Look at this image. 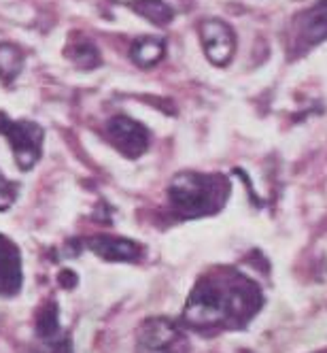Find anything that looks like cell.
I'll return each mask as SVG.
<instances>
[{"instance_id": "obj_1", "label": "cell", "mask_w": 327, "mask_h": 353, "mask_svg": "<svg viewBox=\"0 0 327 353\" xmlns=\"http://www.w3.org/2000/svg\"><path fill=\"white\" fill-rule=\"evenodd\" d=\"M264 305L262 290L238 270L204 274L191 290L183 319L196 330L240 327L255 317Z\"/></svg>"}, {"instance_id": "obj_2", "label": "cell", "mask_w": 327, "mask_h": 353, "mask_svg": "<svg viewBox=\"0 0 327 353\" xmlns=\"http://www.w3.org/2000/svg\"><path fill=\"white\" fill-rule=\"evenodd\" d=\"M230 194V183L221 174L179 172L170 181L168 198L172 209L183 217H204L217 213Z\"/></svg>"}, {"instance_id": "obj_3", "label": "cell", "mask_w": 327, "mask_h": 353, "mask_svg": "<svg viewBox=\"0 0 327 353\" xmlns=\"http://www.w3.org/2000/svg\"><path fill=\"white\" fill-rule=\"evenodd\" d=\"M0 134L9 139V145L13 149V158L15 164L21 170H30L36 166L41 160V151H43V128L34 121L28 119H11L7 113L0 111Z\"/></svg>"}, {"instance_id": "obj_4", "label": "cell", "mask_w": 327, "mask_h": 353, "mask_svg": "<svg viewBox=\"0 0 327 353\" xmlns=\"http://www.w3.org/2000/svg\"><path fill=\"white\" fill-rule=\"evenodd\" d=\"M187 349L183 330L172 319L154 317L138 327L136 353H187Z\"/></svg>"}, {"instance_id": "obj_5", "label": "cell", "mask_w": 327, "mask_h": 353, "mask_svg": "<svg viewBox=\"0 0 327 353\" xmlns=\"http://www.w3.org/2000/svg\"><path fill=\"white\" fill-rule=\"evenodd\" d=\"M105 137L121 156L130 158V160L140 158L149 149V143H151L149 130L143 123H138L136 119H132L128 115L111 117L107 121Z\"/></svg>"}, {"instance_id": "obj_6", "label": "cell", "mask_w": 327, "mask_h": 353, "mask_svg": "<svg viewBox=\"0 0 327 353\" xmlns=\"http://www.w3.org/2000/svg\"><path fill=\"white\" fill-rule=\"evenodd\" d=\"M200 39H202L207 58L213 64L225 66L232 60V56L236 52V37L225 21L204 19L200 23Z\"/></svg>"}, {"instance_id": "obj_7", "label": "cell", "mask_w": 327, "mask_h": 353, "mask_svg": "<svg viewBox=\"0 0 327 353\" xmlns=\"http://www.w3.org/2000/svg\"><path fill=\"white\" fill-rule=\"evenodd\" d=\"M23 283L19 247L5 234H0V296L19 294Z\"/></svg>"}, {"instance_id": "obj_8", "label": "cell", "mask_w": 327, "mask_h": 353, "mask_svg": "<svg viewBox=\"0 0 327 353\" xmlns=\"http://www.w3.org/2000/svg\"><path fill=\"white\" fill-rule=\"evenodd\" d=\"M85 245L98 258L109 260V262H136L143 256V247L123 236L98 234V236L87 239Z\"/></svg>"}, {"instance_id": "obj_9", "label": "cell", "mask_w": 327, "mask_h": 353, "mask_svg": "<svg viewBox=\"0 0 327 353\" xmlns=\"http://www.w3.org/2000/svg\"><path fill=\"white\" fill-rule=\"evenodd\" d=\"M297 45L302 47H315L327 41V0H319L310 9L299 13L297 17Z\"/></svg>"}, {"instance_id": "obj_10", "label": "cell", "mask_w": 327, "mask_h": 353, "mask_svg": "<svg viewBox=\"0 0 327 353\" xmlns=\"http://www.w3.org/2000/svg\"><path fill=\"white\" fill-rule=\"evenodd\" d=\"M164 54H166V43L156 37H140L130 47V58L143 68L156 66L164 58Z\"/></svg>"}, {"instance_id": "obj_11", "label": "cell", "mask_w": 327, "mask_h": 353, "mask_svg": "<svg viewBox=\"0 0 327 353\" xmlns=\"http://www.w3.org/2000/svg\"><path fill=\"white\" fill-rule=\"evenodd\" d=\"M130 9L151 23H156V26H166L174 17V9L164 0H132Z\"/></svg>"}, {"instance_id": "obj_12", "label": "cell", "mask_w": 327, "mask_h": 353, "mask_svg": "<svg viewBox=\"0 0 327 353\" xmlns=\"http://www.w3.org/2000/svg\"><path fill=\"white\" fill-rule=\"evenodd\" d=\"M23 64V54L19 52V47L5 43L0 45V77L5 79V83L15 81V77L21 70Z\"/></svg>"}, {"instance_id": "obj_13", "label": "cell", "mask_w": 327, "mask_h": 353, "mask_svg": "<svg viewBox=\"0 0 327 353\" xmlns=\"http://www.w3.org/2000/svg\"><path fill=\"white\" fill-rule=\"evenodd\" d=\"M60 330V321H58V305L52 300H47V305L41 307L36 313V332L41 339H56Z\"/></svg>"}, {"instance_id": "obj_14", "label": "cell", "mask_w": 327, "mask_h": 353, "mask_svg": "<svg viewBox=\"0 0 327 353\" xmlns=\"http://www.w3.org/2000/svg\"><path fill=\"white\" fill-rule=\"evenodd\" d=\"M66 56L77 64L79 68H96L100 64V54H98V49L83 41V43H74L70 45V49L66 52Z\"/></svg>"}, {"instance_id": "obj_15", "label": "cell", "mask_w": 327, "mask_h": 353, "mask_svg": "<svg viewBox=\"0 0 327 353\" xmlns=\"http://www.w3.org/2000/svg\"><path fill=\"white\" fill-rule=\"evenodd\" d=\"M17 192H19V188L0 172V211H7L15 203Z\"/></svg>"}, {"instance_id": "obj_16", "label": "cell", "mask_w": 327, "mask_h": 353, "mask_svg": "<svg viewBox=\"0 0 327 353\" xmlns=\"http://www.w3.org/2000/svg\"><path fill=\"white\" fill-rule=\"evenodd\" d=\"M41 353H70V345H68V341H58L56 345H52Z\"/></svg>"}, {"instance_id": "obj_17", "label": "cell", "mask_w": 327, "mask_h": 353, "mask_svg": "<svg viewBox=\"0 0 327 353\" xmlns=\"http://www.w3.org/2000/svg\"><path fill=\"white\" fill-rule=\"evenodd\" d=\"M323 353H327V351H323Z\"/></svg>"}]
</instances>
